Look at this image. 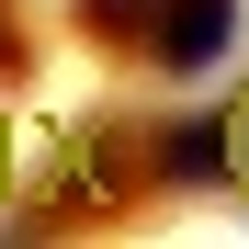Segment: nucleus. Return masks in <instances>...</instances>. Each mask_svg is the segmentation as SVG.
<instances>
[{
    "mask_svg": "<svg viewBox=\"0 0 249 249\" xmlns=\"http://www.w3.org/2000/svg\"><path fill=\"white\" fill-rule=\"evenodd\" d=\"M238 147H249V124H238Z\"/></svg>",
    "mask_w": 249,
    "mask_h": 249,
    "instance_id": "obj_2",
    "label": "nucleus"
},
{
    "mask_svg": "<svg viewBox=\"0 0 249 249\" xmlns=\"http://www.w3.org/2000/svg\"><path fill=\"white\" fill-rule=\"evenodd\" d=\"M227 46V0H181V23H170V68H204Z\"/></svg>",
    "mask_w": 249,
    "mask_h": 249,
    "instance_id": "obj_1",
    "label": "nucleus"
}]
</instances>
